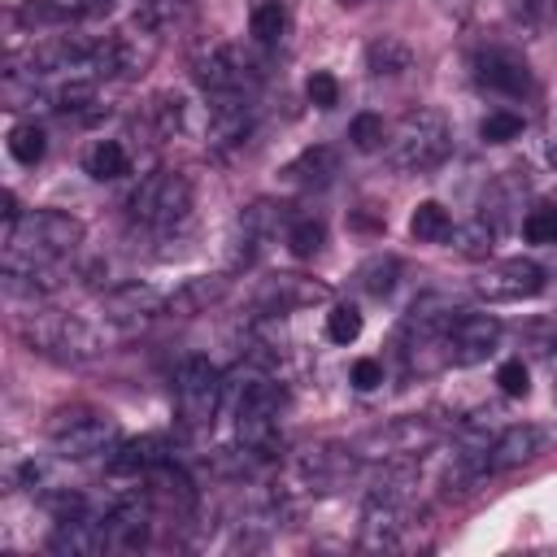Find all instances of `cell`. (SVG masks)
Listing matches in <instances>:
<instances>
[{
    "instance_id": "21",
    "label": "cell",
    "mask_w": 557,
    "mask_h": 557,
    "mask_svg": "<svg viewBox=\"0 0 557 557\" xmlns=\"http://www.w3.org/2000/svg\"><path fill=\"white\" fill-rule=\"evenodd\" d=\"M222 278H187L170 300H165V309L174 313V318H196V313H205L218 296H222Z\"/></svg>"
},
{
    "instance_id": "13",
    "label": "cell",
    "mask_w": 557,
    "mask_h": 557,
    "mask_svg": "<svg viewBox=\"0 0 557 557\" xmlns=\"http://www.w3.org/2000/svg\"><path fill=\"white\" fill-rule=\"evenodd\" d=\"M161 309H165V300L148 283H126V287H117V292L104 296V318L109 322H122V326H139V322H148Z\"/></svg>"
},
{
    "instance_id": "2",
    "label": "cell",
    "mask_w": 557,
    "mask_h": 557,
    "mask_svg": "<svg viewBox=\"0 0 557 557\" xmlns=\"http://www.w3.org/2000/svg\"><path fill=\"white\" fill-rule=\"evenodd\" d=\"M174 400L183 426H209L222 400V374L209 357H187L174 374Z\"/></svg>"
},
{
    "instance_id": "25",
    "label": "cell",
    "mask_w": 557,
    "mask_h": 557,
    "mask_svg": "<svg viewBox=\"0 0 557 557\" xmlns=\"http://www.w3.org/2000/svg\"><path fill=\"white\" fill-rule=\"evenodd\" d=\"M109 0H26V17L35 22H70V17H87Z\"/></svg>"
},
{
    "instance_id": "3",
    "label": "cell",
    "mask_w": 557,
    "mask_h": 557,
    "mask_svg": "<svg viewBox=\"0 0 557 557\" xmlns=\"http://www.w3.org/2000/svg\"><path fill=\"white\" fill-rule=\"evenodd\" d=\"M187 209H191V187L183 174H170V170L148 174L131 196V218L144 226H174L187 218Z\"/></svg>"
},
{
    "instance_id": "23",
    "label": "cell",
    "mask_w": 557,
    "mask_h": 557,
    "mask_svg": "<svg viewBox=\"0 0 557 557\" xmlns=\"http://www.w3.org/2000/svg\"><path fill=\"white\" fill-rule=\"evenodd\" d=\"M326 292L318 287V283H309V278H296V274H278L265 292H261V300L265 305H274L278 313L283 309H296V305H309V300H322Z\"/></svg>"
},
{
    "instance_id": "17",
    "label": "cell",
    "mask_w": 557,
    "mask_h": 557,
    "mask_svg": "<svg viewBox=\"0 0 557 557\" xmlns=\"http://www.w3.org/2000/svg\"><path fill=\"white\" fill-rule=\"evenodd\" d=\"M335 170H339L335 148L318 144V148H305V152L283 170V178H287V183H296V187H326Z\"/></svg>"
},
{
    "instance_id": "14",
    "label": "cell",
    "mask_w": 557,
    "mask_h": 557,
    "mask_svg": "<svg viewBox=\"0 0 557 557\" xmlns=\"http://www.w3.org/2000/svg\"><path fill=\"white\" fill-rule=\"evenodd\" d=\"M474 70H479V83H487L492 91H505V96H518V91H527V83H531L527 61H522L518 52H505V48L479 52Z\"/></svg>"
},
{
    "instance_id": "33",
    "label": "cell",
    "mask_w": 557,
    "mask_h": 557,
    "mask_svg": "<svg viewBox=\"0 0 557 557\" xmlns=\"http://www.w3.org/2000/svg\"><path fill=\"white\" fill-rule=\"evenodd\" d=\"M326 335H331L335 344H352V339L361 335V313H357L352 305H335V309L326 313Z\"/></svg>"
},
{
    "instance_id": "16",
    "label": "cell",
    "mask_w": 557,
    "mask_h": 557,
    "mask_svg": "<svg viewBox=\"0 0 557 557\" xmlns=\"http://www.w3.org/2000/svg\"><path fill=\"white\" fill-rule=\"evenodd\" d=\"M104 535H109V548H135V544H144V535H148V505L139 496L117 500L104 513Z\"/></svg>"
},
{
    "instance_id": "34",
    "label": "cell",
    "mask_w": 557,
    "mask_h": 557,
    "mask_svg": "<svg viewBox=\"0 0 557 557\" xmlns=\"http://www.w3.org/2000/svg\"><path fill=\"white\" fill-rule=\"evenodd\" d=\"M522 235H527L531 244H557V209H553V205L531 209L527 222H522Z\"/></svg>"
},
{
    "instance_id": "4",
    "label": "cell",
    "mask_w": 557,
    "mask_h": 557,
    "mask_svg": "<svg viewBox=\"0 0 557 557\" xmlns=\"http://www.w3.org/2000/svg\"><path fill=\"white\" fill-rule=\"evenodd\" d=\"M26 339L39 352L61 357V361H87L100 352V335L87 322L65 318V313H39L35 322H26Z\"/></svg>"
},
{
    "instance_id": "22",
    "label": "cell",
    "mask_w": 557,
    "mask_h": 557,
    "mask_svg": "<svg viewBox=\"0 0 557 557\" xmlns=\"http://www.w3.org/2000/svg\"><path fill=\"white\" fill-rule=\"evenodd\" d=\"M409 235H413L418 244H444V239L453 235L448 209H444L440 200H422V205L409 213Z\"/></svg>"
},
{
    "instance_id": "35",
    "label": "cell",
    "mask_w": 557,
    "mask_h": 557,
    "mask_svg": "<svg viewBox=\"0 0 557 557\" xmlns=\"http://www.w3.org/2000/svg\"><path fill=\"white\" fill-rule=\"evenodd\" d=\"M496 383H500V392H505V396H527V392H531V374H527L522 357L505 361V366L496 370Z\"/></svg>"
},
{
    "instance_id": "5",
    "label": "cell",
    "mask_w": 557,
    "mask_h": 557,
    "mask_svg": "<svg viewBox=\"0 0 557 557\" xmlns=\"http://www.w3.org/2000/svg\"><path fill=\"white\" fill-rule=\"evenodd\" d=\"M113 440H117L113 418L96 409H65L52 422V448L61 457H100L113 448Z\"/></svg>"
},
{
    "instance_id": "20",
    "label": "cell",
    "mask_w": 557,
    "mask_h": 557,
    "mask_svg": "<svg viewBox=\"0 0 557 557\" xmlns=\"http://www.w3.org/2000/svg\"><path fill=\"white\" fill-rule=\"evenodd\" d=\"M413 65V48L400 39V35H379V39H370V48H366V70L370 74H405Z\"/></svg>"
},
{
    "instance_id": "40",
    "label": "cell",
    "mask_w": 557,
    "mask_h": 557,
    "mask_svg": "<svg viewBox=\"0 0 557 557\" xmlns=\"http://www.w3.org/2000/svg\"><path fill=\"white\" fill-rule=\"evenodd\" d=\"M548 161L557 165V131H553V139H548Z\"/></svg>"
},
{
    "instance_id": "37",
    "label": "cell",
    "mask_w": 557,
    "mask_h": 557,
    "mask_svg": "<svg viewBox=\"0 0 557 557\" xmlns=\"http://www.w3.org/2000/svg\"><path fill=\"white\" fill-rule=\"evenodd\" d=\"M352 387H361V392H370V387H379L383 383V361H374V357H361V361H352Z\"/></svg>"
},
{
    "instance_id": "31",
    "label": "cell",
    "mask_w": 557,
    "mask_h": 557,
    "mask_svg": "<svg viewBox=\"0 0 557 557\" xmlns=\"http://www.w3.org/2000/svg\"><path fill=\"white\" fill-rule=\"evenodd\" d=\"M348 139H352V148L374 152V148H383L387 126H383V117H379V113H357V117L348 122Z\"/></svg>"
},
{
    "instance_id": "15",
    "label": "cell",
    "mask_w": 557,
    "mask_h": 557,
    "mask_svg": "<svg viewBox=\"0 0 557 557\" xmlns=\"http://www.w3.org/2000/svg\"><path fill=\"white\" fill-rule=\"evenodd\" d=\"M161 461H170L165 435H144V440H126V444L109 448V470L113 474H148Z\"/></svg>"
},
{
    "instance_id": "36",
    "label": "cell",
    "mask_w": 557,
    "mask_h": 557,
    "mask_svg": "<svg viewBox=\"0 0 557 557\" xmlns=\"http://www.w3.org/2000/svg\"><path fill=\"white\" fill-rule=\"evenodd\" d=\"M305 96H309L318 109H331V104L339 100V87H335V78H331L326 70H318V74H309V83H305Z\"/></svg>"
},
{
    "instance_id": "12",
    "label": "cell",
    "mask_w": 557,
    "mask_h": 557,
    "mask_svg": "<svg viewBox=\"0 0 557 557\" xmlns=\"http://www.w3.org/2000/svg\"><path fill=\"white\" fill-rule=\"evenodd\" d=\"M457 322V309L448 296H418L400 322L405 339H418V344H431V339H444L448 326Z\"/></svg>"
},
{
    "instance_id": "26",
    "label": "cell",
    "mask_w": 557,
    "mask_h": 557,
    "mask_svg": "<svg viewBox=\"0 0 557 557\" xmlns=\"http://www.w3.org/2000/svg\"><path fill=\"white\" fill-rule=\"evenodd\" d=\"M248 30H252L257 44H278L283 30H287V9H283V0H261V4L252 9Z\"/></svg>"
},
{
    "instance_id": "8",
    "label": "cell",
    "mask_w": 557,
    "mask_h": 557,
    "mask_svg": "<svg viewBox=\"0 0 557 557\" xmlns=\"http://www.w3.org/2000/svg\"><path fill=\"white\" fill-rule=\"evenodd\" d=\"M496 339H500V322L496 318H487V313H461L448 326L444 348H448V361L453 366H479V361L492 357Z\"/></svg>"
},
{
    "instance_id": "19",
    "label": "cell",
    "mask_w": 557,
    "mask_h": 557,
    "mask_svg": "<svg viewBox=\"0 0 557 557\" xmlns=\"http://www.w3.org/2000/svg\"><path fill=\"white\" fill-rule=\"evenodd\" d=\"M431 435H435L431 422H422V418H400V422L374 431V435L366 440V448H383V453H418Z\"/></svg>"
},
{
    "instance_id": "7",
    "label": "cell",
    "mask_w": 557,
    "mask_h": 557,
    "mask_svg": "<svg viewBox=\"0 0 557 557\" xmlns=\"http://www.w3.org/2000/svg\"><path fill=\"white\" fill-rule=\"evenodd\" d=\"M544 287V270L535 261H522V257H509V261H492L479 278H474V292L483 300H522V296H535Z\"/></svg>"
},
{
    "instance_id": "24",
    "label": "cell",
    "mask_w": 557,
    "mask_h": 557,
    "mask_svg": "<svg viewBox=\"0 0 557 557\" xmlns=\"http://www.w3.org/2000/svg\"><path fill=\"white\" fill-rule=\"evenodd\" d=\"M87 174L91 178H122V174H131V157H126V148L117 144V139H100L96 148H91V157H87Z\"/></svg>"
},
{
    "instance_id": "29",
    "label": "cell",
    "mask_w": 557,
    "mask_h": 557,
    "mask_svg": "<svg viewBox=\"0 0 557 557\" xmlns=\"http://www.w3.org/2000/svg\"><path fill=\"white\" fill-rule=\"evenodd\" d=\"M9 152H13V161H22V165H35V161L44 157V131H39L35 122H22V126H13V131H9Z\"/></svg>"
},
{
    "instance_id": "28",
    "label": "cell",
    "mask_w": 557,
    "mask_h": 557,
    "mask_svg": "<svg viewBox=\"0 0 557 557\" xmlns=\"http://www.w3.org/2000/svg\"><path fill=\"white\" fill-rule=\"evenodd\" d=\"M187 17H191L187 0H144V9H139L144 30H170L174 22H187Z\"/></svg>"
},
{
    "instance_id": "9",
    "label": "cell",
    "mask_w": 557,
    "mask_h": 557,
    "mask_svg": "<svg viewBox=\"0 0 557 557\" xmlns=\"http://www.w3.org/2000/svg\"><path fill=\"white\" fill-rule=\"evenodd\" d=\"M540 448H544V431H540V426H531V422H522V426H505V431L487 444L483 466H487V474H500V470H513V466L540 457Z\"/></svg>"
},
{
    "instance_id": "39",
    "label": "cell",
    "mask_w": 557,
    "mask_h": 557,
    "mask_svg": "<svg viewBox=\"0 0 557 557\" xmlns=\"http://www.w3.org/2000/svg\"><path fill=\"white\" fill-rule=\"evenodd\" d=\"M548 9H553L548 0H518V13H527L531 22H540V17H548Z\"/></svg>"
},
{
    "instance_id": "30",
    "label": "cell",
    "mask_w": 557,
    "mask_h": 557,
    "mask_svg": "<svg viewBox=\"0 0 557 557\" xmlns=\"http://www.w3.org/2000/svg\"><path fill=\"white\" fill-rule=\"evenodd\" d=\"M322 244H326V226H322L318 218H296V222H292V231H287V248H292L296 257H313Z\"/></svg>"
},
{
    "instance_id": "6",
    "label": "cell",
    "mask_w": 557,
    "mask_h": 557,
    "mask_svg": "<svg viewBox=\"0 0 557 557\" xmlns=\"http://www.w3.org/2000/svg\"><path fill=\"white\" fill-rule=\"evenodd\" d=\"M191 74L196 83L209 91V96H244V87L261 74L252 65V57L244 48H231V44H213L205 48L196 61H191Z\"/></svg>"
},
{
    "instance_id": "38",
    "label": "cell",
    "mask_w": 557,
    "mask_h": 557,
    "mask_svg": "<svg viewBox=\"0 0 557 557\" xmlns=\"http://www.w3.org/2000/svg\"><path fill=\"white\" fill-rule=\"evenodd\" d=\"M461 239H466V244H461V252H466V257H483V252H492V226H487L483 218H479Z\"/></svg>"
},
{
    "instance_id": "10",
    "label": "cell",
    "mask_w": 557,
    "mask_h": 557,
    "mask_svg": "<svg viewBox=\"0 0 557 557\" xmlns=\"http://www.w3.org/2000/svg\"><path fill=\"white\" fill-rule=\"evenodd\" d=\"M296 474H300L313 492H331V487H339V483L352 474V453H348V448H335V444L305 448V453L296 457Z\"/></svg>"
},
{
    "instance_id": "1",
    "label": "cell",
    "mask_w": 557,
    "mask_h": 557,
    "mask_svg": "<svg viewBox=\"0 0 557 557\" xmlns=\"http://www.w3.org/2000/svg\"><path fill=\"white\" fill-rule=\"evenodd\" d=\"M444 157H448V126L435 109L405 113L396 135L387 139V161L405 174H422V170L440 165Z\"/></svg>"
},
{
    "instance_id": "41",
    "label": "cell",
    "mask_w": 557,
    "mask_h": 557,
    "mask_svg": "<svg viewBox=\"0 0 557 557\" xmlns=\"http://www.w3.org/2000/svg\"><path fill=\"white\" fill-rule=\"evenodd\" d=\"M335 4H361V0H335Z\"/></svg>"
},
{
    "instance_id": "27",
    "label": "cell",
    "mask_w": 557,
    "mask_h": 557,
    "mask_svg": "<svg viewBox=\"0 0 557 557\" xmlns=\"http://www.w3.org/2000/svg\"><path fill=\"white\" fill-rule=\"evenodd\" d=\"M396 274H400V261L396 257H370L361 270H357V283H361V292H370V296H387L392 287H396Z\"/></svg>"
},
{
    "instance_id": "32",
    "label": "cell",
    "mask_w": 557,
    "mask_h": 557,
    "mask_svg": "<svg viewBox=\"0 0 557 557\" xmlns=\"http://www.w3.org/2000/svg\"><path fill=\"white\" fill-rule=\"evenodd\" d=\"M479 135L487 139V144H509V139H518L522 135V117L518 113H487L483 122H479Z\"/></svg>"
},
{
    "instance_id": "18",
    "label": "cell",
    "mask_w": 557,
    "mask_h": 557,
    "mask_svg": "<svg viewBox=\"0 0 557 557\" xmlns=\"http://www.w3.org/2000/svg\"><path fill=\"white\" fill-rule=\"evenodd\" d=\"M148 500H161L165 509H191V500H196V492H191V483H187V474L183 470H174L170 461H161V466H152L148 474Z\"/></svg>"
},
{
    "instance_id": "11",
    "label": "cell",
    "mask_w": 557,
    "mask_h": 557,
    "mask_svg": "<svg viewBox=\"0 0 557 557\" xmlns=\"http://www.w3.org/2000/svg\"><path fill=\"white\" fill-rule=\"evenodd\" d=\"M48 548H52V553H61V557H87V553L109 548L104 518H91L87 509H83V513H74V518H57V531H52Z\"/></svg>"
}]
</instances>
